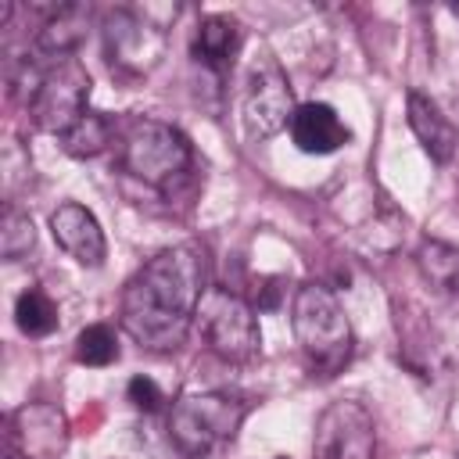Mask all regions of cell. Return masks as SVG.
I'll list each match as a JSON object with an SVG mask.
<instances>
[{"label": "cell", "mask_w": 459, "mask_h": 459, "mask_svg": "<svg viewBox=\"0 0 459 459\" xmlns=\"http://www.w3.org/2000/svg\"><path fill=\"white\" fill-rule=\"evenodd\" d=\"M240 39H244V32H240L237 18L208 14V18H201V25L194 32V57L204 68H212L215 75H226L240 54Z\"/></svg>", "instance_id": "obj_12"}, {"label": "cell", "mask_w": 459, "mask_h": 459, "mask_svg": "<svg viewBox=\"0 0 459 459\" xmlns=\"http://www.w3.org/2000/svg\"><path fill=\"white\" fill-rule=\"evenodd\" d=\"M118 161L140 183H147L154 190H169L172 183H179L190 172L194 151H190V140L176 126H169L161 118H136L122 133Z\"/></svg>", "instance_id": "obj_3"}, {"label": "cell", "mask_w": 459, "mask_h": 459, "mask_svg": "<svg viewBox=\"0 0 459 459\" xmlns=\"http://www.w3.org/2000/svg\"><path fill=\"white\" fill-rule=\"evenodd\" d=\"M36 247V230H32V219L22 212V208H7L4 219H0V255L4 258H22Z\"/></svg>", "instance_id": "obj_20"}, {"label": "cell", "mask_w": 459, "mask_h": 459, "mask_svg": "<svg viewBox=\"0 0 459 459\" xmlns=\"http://www.w3.org/2000/svg\"><path fill=\"white\" fill-rule=\"evenodd\" d=\"M57 143L72 158H93L111 143V122L104 115H97V111H86L72 129H65L57 136Z\"/></svg>", "instance_id": "obj_17"}, {"label": "cell", "mask_w": 459, "mask_h": 459, "mask_svg": "<svg viewBox=\"0 0 459 459\" xmlns=\"http://www.w3.org/2000/svg\"><path fill=\"white\" fill-rule=\"evenodd\" d=\"M290 326L294 337L305 351V359L323 369L333 373L348 362L351 355V323L337 301V294L323 283H301L290 305Z\"/></svg>", "instance_id": "obj_2"}, {"label": "cell", "mask_w": 459, "mask_h": 459, "mask_svg": "<svg viewBox=\"0 0 459 459\" xmlns=\"http://www.w3.org/2000/svg\"><path fill=\"white\" fill-rule=\"evenodd\" d=\"M86 7H75V4H68V7H61L50 22H43V29L36 32V50L39 54H47V57H54V61H65V57H72V50L82 43V36H86Z\"/></svg>", "instance_id": "obj_15"}, {"label": "cell", "mask_w": 459, "mask_h": 459, "mask_svg": "<svg viewBox=\"0 0 459 459\" xmlns=\"http://www.w3.org/2000/svg\"><path fill=\"white\" fill-rule=\"evenodd\" d=\"M14 323L29 337H47V333L57 330V305L39 287H29L14 301Z\"/></svg>", "instance_id": "obj_18"}, {"label": "cell", "mask_w": 459, "mask_h": 459, "mask_svg": "<svg viewBox=\"0 0 459 459\" xmlns=\"http://www.w3.org/2000/svg\"><path fill=\"white\" fill-rule=\"evenodd\" d=\"M405 111H409V126H412L416 140L423 143V151H427L437 165H445V161L455 154V143H459L455 126H452V122L441 115V108H437L427 93H420V90L409 93Z\"/></svg>", "instance_id": "obj_13"}, {"label": "cell", "mask_w": 459, "mask_h": 459, "mask_svg": "<svg viewBox=\"0 0 459 459\" xmlns=\"http://www.w3.org/2000/svg\"><path fill=\"white\" fill-rule=\"evenodd\" d=\"M312 459H377V423L362 402H330L312 434Z\"/></svg>", "instance_id": "obj_7"}, {"label": "cell", "mask_w": 459, "mask_h": 459, "mask_svg": "<svg viewBox=\"0 0 459 459\" xmlns=\"http://www.w3.org/2000/svg\"><path fill=\"white\" fill-rule=\"evenodd\" d=\"M416 265L423 280L452 298H459V247L445 240H423L416 251Z\"/></svg>", "instance_id": "obj_16"}, {"label": "cell", "mask_w": 459, "mask_h": 459, "mask_svg": "<svg viewBox=\"0 0 459 459\" xmlns=\"http://www.w3.org/2000/svg\"><path fill=\"white\" fill-rule=\"evenodd\" d=\"M280 305V280H262V287L255 290V308H276Z\"/></svg>", "instance_id": "obj_22"}, {"label": "cell", "mask_w": 459, "mask_h": 459, "mask_svg": "<svg viewBox=\"0 0 459 459\" xmlns=\"http://www.w3.org/2000/svg\"><path fill=\"white\" fill-rule=\"evenodd\" d=\"M204 290V251L194 244L165 247L129 276L118 301V323L136 344L151 351H169L183 344L186 330L194 326Z\"/></svg>", "instance_id": "obj_1"}, {"label": "cell", "mask_w": 459, "mask_h": 459, "mask_svg": "<svg viewBox=\"0 0 459 459\" xmlns=\"http://www.w3.org/2000/svg\"><path fill=\"white\" fill-rule=\"evenodd\" d=\"M4 459H18V455H14V452H11V448H7V455H4Z\"/></svg>", "instance_id": "obj_23"}, {"label": "cell", "mask_w": 459, "mask_h": 459, "mask_svg": "<svg viewBox=\"0 0 459 459\" xmlns=\"http://www.w3.org/2000/svg\"><path fill=\"white\" fill-rule=\"evenodd\" d=\"M126 394H129L133 409H140V412H158V409H161V402H165L161 387H158L151 377H133V380H129V387H126Z\"/></svg>", "instance_id": "obj_21"}, {"label": "cell", "mask_w": 459, "mask_h": 459, "mask_svg": "<svg viewBox=\"0 0 459 459\" xmlns=\"http://www.w3.org/2000/svg\"><path fill=\"white\" fill-rule=\"evenodd\" d=\"M244 416H247V402H240L233 394H219V391L186 394L169 412V434L183 455L201 459L212 448H219L222 441H230L240 430Z\"/></svg>", "instance_id": "obj_4"}, {"label": "cell", "mask_w": 459, "mask_h": 459, "mask_svg": "<svg viewBox=\"0 0 459 459\" xmlns=\"http://www.w3.org/2000/svg\"><path fill=\"white\" fill-rule=\"evenodd\" d=\"M290 140L305 154H333L351 140V133H348V126L341 122V115L330 104L308 100L290 118Z\"/></svg>", "instance_id": "obj_11"}, {"label": "cell", "mask_w": 459, "mask_h": 459, "mask_svg": "<svg viewBox=\"0 0 459 459\" xmlns=\"http://www.w3.org/2000/svg\"><path fill=\"white\" fill-rule=\"evenodd\" d=\"M86 97H90V72L75 57H65L36 79L29 93V115L39 129L61 136L90 111Z\"/></svg>", "instance_id": "obj_6"}, {"label": "cell", "mask_w": 459, "mask_h": 459, "mask_svg": "<svg viewBox=\"0 0 459 459\" xmlns=\"http://www.w3.org/2000/svg\"><path fill=\"white\" fill-rule=\"evenodd\" d=\"M65 448V416L47 405L32 402L11 416V452L18 459H57Z\"/></svg>", "instance_id": "obj_10"}, {"label": "cell", "mask_w": 459, "mask_h": 459, "mask_svg": "<svg viewBox=\"0 0 459 459\" xmlns=\"http://www.w3.org/2000/svg\"><path fill=\"white\" fill-rule=\"evenodd\" d=\"M294 111L298 108H294V93H290V82H287L283 68L273 57L258 61L247 75V90H244V100H240L244 133L251 140H269L283 126H290Z\"/></svg>", "instance_id": "obj_8"}, {"label": "cell", "mask_w": 459, "mask_h": 459, "mask_svg": "<svg viewBox=\"0 0 459 459\" xmlns=\"http://www.w3.org/2000/svg\"><path fill=\"white\" fill-rule=\"evenodd\" d=\"M118 359V337L108 323H90L75 337V362L79 366H111Z\"/></svg>", "instance_id": "obj_19"}, {"label": "cell", "mask_w": 459, "mask_h": 459, "mask_svg": "<svg viewBox=\"0 0 459 459\" xmlns=\"http://www.w3.org/2000/svg\"><path fill=\"white\" fill-rule=\"evenodd\" d=\"M108 50H111V61H118L126 68H136V72H147L161 54V39L147 25L122 18L118 29L115 25L108 29Z\"/></svg>", "instance_id": "obj_14"}, {"label": "cell", "mask_w": 459, "mask_h": 459, "mask_svg": "<svg viewBox=\"0 0 459 459\" xmlns=\"http://www.w3.org/2000/svg\"><path fill=\"white\" fill-rule=\"evenodd\" d=\"M194 323H197L201 341L208 344V351H215L226 362H251L262 348L255 305H247L240 294H233L226 287H208L204 290Z\"/></svg>", "instance_id": "obj_5"}, {"label": "cell", "mask_w": 459, "mask_h": 459, "mask_svg": "<svg viewBox=\"0 0 459 459\" xmlns=\"http://www.w3.org/2000/svg\"><path fill=\"white\" fill-rule=\"evenodd\" d=\"M455 459H459V452H455Z\"/></svg>", "instance_id": "obj_24"}, {"label": "cell", "mask_w": 459, "mask_h": 459, "mask_svg": "<svg viewBox=\"0 0 459 459\" xmlns=\"http://www.w3.org/2000/svg\"><path fill=\"white\" fill-rule=\"evenodd\" d=\"M50 233L57 240L61 251H68L79 265L86 269H97L104 265V255H108V240H104V230L97 222V215L75 201H65L50 212Z\"/></svg>", "instance_id": "obj_9"}]
</instances>
